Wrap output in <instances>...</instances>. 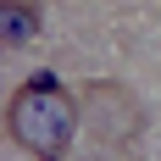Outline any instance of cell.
<instances>
[{"label": "cell", "instance_id": "3", "mask_svg": "<svg viewBox=\"0 0 161 161\" xmlns=\"http://www.w3.org/2000/svg\"><path fill=\"white\" fill-rule=\"evenodd\" d=\"M39 28H45V6L39 0H0V45L6 50L33 45Z\"/></svg>", "mask_w": 161, "mask_h": 161}, {"label": "cell", "instance_id": "2", "mask_svg": "<svg viewBox=\"0 0 161 161\" xmlns=\"http://www.w3.org/2000/svg\"><path fill=\"white\" fill-rule=\"evenodd\" d=\"M83 128L95 133L100 145H128V139H139V128H145V106H139V95H133L128 83L117 78H95L83 83Z\"/></svg>", "mask_w": 161, "mask_h": 161}, {"label": "cell", "instance_id": "1", "mask_svg": "<svg viewBox=\"0 0 161 161\" xmlns=\"http://www.w3.org/2000/svg\"><path fill=\"white\" fill-rule=\"evenodd\" d=\"M78 100L67 95L56 78H28L22 89L11 95V106H6V128H11V139L28 156L39 161H61L67 150H72V139H78Z\"/></svg>", "mask_w": 161, "mask_h": 161}]
</instances>
